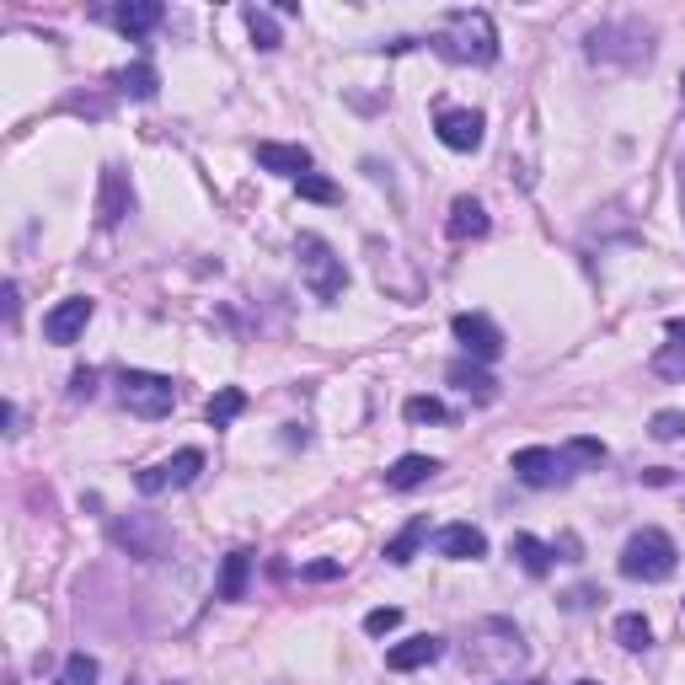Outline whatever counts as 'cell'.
<instances>
[{"mask_svg": "<svg viewBox=\"0 0 685 685\" xmlns=\"http://www.w3.org/2000/svg\"><path fill=\"white\" fill-rule=\"evenodd\" d=\"M429 43H434V54L450 64H493L498 60V28H493L487 11H450Z\"/></svg>", "mask_w": 685, "mask_h": 685, "instance_id": "6da1fadb", "label": "cell"}, {"mask_svg": "<svg viewBox=\"0 0 685 685\" xmlns=\"http://www.w3.org/2000/svg\"><path fill=\"white\" fill-rule=\"evenodd\" d=\"M584 54L595 64H643L654 54V28L637 22V17H622V22H600L584 43Z\"/></svg>", "mask_w": 685, "mask_h": 685, "instance_id": "7a4b0ae2", "label": "cell"}, {"mask_svg": "<svg viewBox=\"0 0 685 685\" xmlns=\"http://www.w3.org/2000/svg\"><path fill=\"white\" fill-rule=\"evenodd\" d=\"M295 263H300L305 290H311L316 300H338L343 290H349V269H343V258H338L316 231H300L295 236Z\"/></svg>", "mask_w": 685, "mask_h": 685, "instance_id": "3957f363", "label": "cell"}, {"mask_svg": "<svg viewBox=\"0 0 685 685\" xmlns=\"http://www.w3.org/2000/svg\"><path fill=\"white\" fill-rule=\"evenodd\" d=\"M681 563V552H675V541L654 531V525H643L637 536H626L622 546V573L626 578H637V584H664L669 573Z\"/></svg>", "mask_w": 685, "mask_h": 685, "instance_id": "277c9868", "label": "cell"}, {"mask_svg": "<svg viewBox=\"0 0 685 685\" xmlns=\"http://www.w3.org/2000/svg\"><path fill=\"white\" fill-rule=\"evenodd\" d=\"M119 402L134 417H167L178 402L172 375H150V370H123L119 375Z\"/></svg>", "mask_w": 685, "mask_h": 685, "instance_id": "5b68a950", "label": "cell"}, {"mask_svg": "<svg viewBox=\"0 0 685 685\" xmlns=\"http://www.w3.org/2000/svg\"><path fill=\"white\" fill-rule=\"evenodd\" d=\"M113 541H119L129 557L140 563H161L172 552V531L161 514H129V520H113Z\"/></svg>", "mask_w": 685, "mask_h": 685, "instance_id": "8992f818", "label": "cell"}, {"mask_svg": "<svg viewBox=\"0 0 685 685\" xmlns=\"http://www.w3.org/2000/svg\"><path fill=\"white\" fill-rule=\"evenodd\" d=\"M199 472H204V450H178L172 461H155V466H145V472L134 477V487H140L145 498H155V493H172V487L199 482Z\"/></svg>", "mask_w": 685, "mask_h": 685, "instance_id": "52a82bcc", "label": "cell"}, {"mask_svg": "<svg viewBox=\"0 0 685 685\" xmlns=\"http://www.w3.org/2000/svg\"><path fill=\"white\" fill-rule=\"evenodd\" d=\"M514 477L525 487H563L573 477V461H567V450H546V445L514 450Z\"/></svg>", "mask_w": 685, "mask_h": 685, "instance_id": "ba28073f", "label": "cell"}, {"mask_svg": "<svg viewBox=\"0 0 685 685\" xmlns=\"http://www.w3.org/2000/svg\"><path fill=\"white\" fill-rule=\"evenodd\" d=\"M450 332H455V343L466 349V359H477V364H493V359L504 354V332L493 328L482 311H461V316L450 322Z\"/></svg>", "mask_w": 685, "mask_h": 685, "instance_id": "9c48e42d", "label": "cell"}, {"mask_svg": "<svg viewBox=\"0 0 685 685\" xmlns=\"http://www.w3.org/2000/svg\"><path fill=\"white\" fill-rule=\"evenodd\" d=\"M434 134H440V145L445 150H461V155H472L482 145V134H487V119H482L477 108H445L440 123H434Z\"/></svg>", "mask_w": 685, "mask_h": 685, "instance_id": "30bf717a", "label": "cell"}, {"mask_svg": "<svg viewBox=\"0 0 685 685\" xmlns=\"http://www.w3.org/2000/svg\"><path fill=\"white\" fill-rule=\"evenodd\" d=\"M134 209V188H129V172L123 167H102V193H97V225L113 231L123 225V214Z\"/></svg>", "mask_w": 685, "mask_h": 685, "instance_id": "8fae6325", "label": "cell"}, {"mask_svg": "<svg viewBox=\"0 0 685 685\" xmlns=\"http://www.w3.org/2000/svg\"><path fill=\"white\" fill-rule=\"evenodd\" d=\"M91 311H97V305H91L87 295H70V300H60V305H54V311L43 316V338H49V343H60V349H64V343H75V338L87 332Z\"/></svg>", "mask_w": 685, "mask_h": 685, "instance_id": "7c38bea8", "label": "cell"}, {"mask_svg": "<svg viewBox=\"0 0 685 685\" xmlns=\"http://www.w3.org/2000/svg\"><path fill=\"white\" fill-rule=\"evenodd\" d=\"M434 552L450 563H477V557H487V536L477 525H445V531H434Z\"/></svg>", "mask_w": 685, "mask_h": 685, "instance_id": "4fadbf2b", "label": "cell"}, {"mask_svg": "<svg viewBox=\"0 0 685 685\" xmlns=\"http://www.w3.org/2000/svg\"><path fill=\"white\" fill-rule=\"evenodd\" d=\"M258 167L263 172H279V178H305L311 172V150L305 145H279V140H263L258 145Z\"/></svg>", "mask_w": 685, "mask_h": 685, "instance_id": "5bb4252c", "label": "cell"}, {"mask_svg": "<svg viewBox=\"0 0 685 685\" xmlns=\"http://www.w3.org/2000/svg\"><path fill=\"white\" fill-rule=\"evenodd\" d=\"M445 654V637H434V632H417V637H407V643H396L386 654V669H423V664H434V658Z\"/></svg>", "mask_w": 685, "mask_h": 685, "instance_id": "9a60e30c", "label": "cell"}, {"mask_svg": "<svg viewBox=\"0 0 685 685\" xmlns=\"http://www.w3.org/2000/svg\"><path fill=\"white\" fill-rule=\"evenodd\" d=\"M434 472H440L434 455H396V461L386 466V487L391 493H413V487H423Z\"/></svg>", "mask_w": 685, "mask_h": 685, "instance_id": "2e32d148", "label": "cell"}, {"mask_svg": "<svg viewBox=\"0 0 685 685\" xmlns=\"http://www.w3.org/2000/svg\"><path fill=\"white\" fill-rule=\"evenodd\" d=\"M161 17H167V11H161L155 0H129V6H113V11H108V22L119 32H129V38H145L150 28H161Z\"/></svg>", "mask_w": 685, "mask_h": 685, "instance_id": "e0dca14e", "label": "cell"}, {"mask_svg": "<svg viewBox=\"0 0 685 685\" xmlns=\"http://www.w3.org/2000/svg\"><path fill=\"white\" fill-rule=\"evenodd\" d=\"M445 381L450 386H461L466 396H477V402H493V396H498V381L482 370L477 359H455V364L445 370Z\"/></svg>", "mask_w": 685, "mask_h": 685, "instance_id": "ac0fdd59", "label": "cell"}, {"mask_svg": "<svg viewBox=\"0 0 685 685\" xmlns=\"http://www.w3.org/2000/svg\"><path fill=\"white\" fill-rule=\"evenodd\" d=\"M508 557H514V563L525 567V573H531V578H546V573H552V563H557V552H552V546H546V541L525 536V531H520V536L508 541Z\"/></svg>", "mask_w": 685, "mask_h": 685, "instance_id": "d6986e66", "label": "cell"}, {"mask_svg": "<svg viewBox=\"0 0 685 685\" xmlns=\"http://www.w3.org/2000/svg\"><path fill=\"white\" fill-rule=\"evenodd\" d=\"M445 231H450L455 241H477V236H487V209H482L477 199H455V204H450Z\"/></svg>", "mask_w": 685, "mask_h": 685, "instance_id": "ffe728a7", "label": "cell"}, {"mask_svg": "<svg viewBox=\"0 0 685 685\" xmlns=\"http://www.w3.org/2000/svg\"><path fill=\"white\" fill-rule=\"evenodd\" d=\"M113 87H119L123 97H134V102H150V97L161 91V75H155V64L150 60H134V64H123L119 75H113Z\"/></svg>", "mask_w": 685, "mask_h": 685, "instance_id": "44dd1931", "label": "cell"}, {"mask_svg": "<svg viewBox=\"0 0 685 685\" xmlns=\"http://www.w3.org/2000/svg\"><path fill=\"white\" fill-rule=\"evenodd\" d=\"M423 541H429V520L417 514V520H407V525H402V531L386 541V563L391 567H407L417 557V546H423Z\"/></svg>", "mask_w": 685, "mask_h": 685, "instance_id": "7402d4cb", "label": "cell"}, {"mask_svg": "<svg viewBox=\"0 0 685 685\" xmlns=\"http://www.w3.org/2000/svg\"><path fill=\"white\" fill-rule=\"evenodd\" d=\"M241 413H246V391L241 386H220L214 396H209V407H204L209 429H231Z\"/></svg>", "mask_w": 685, "mask_h": 685, "instance_id": "603a6c76", "label": "cell"}, {"mask_svg": "<svg viewBox=\"0 0 685 685\" xmlns=\"http://www.w3.org/2000/svg\"><path fill=\"white\" fill-rule=\"evenodd\" d=\"M246 578H252V552L236 546L220 567V600H246Z\"/></svg>", "mask_w": 685, "mask_h": 685, "instance_id": "cb8c5ba5", "label": "cell"}, {"mask_svg": "<svg viewBox=\"0 0 685 685\" xmlns=\"http://www.w3.org/2000/svg\"><path fill=\"white\" fill-rule=\"evenodd\" d=\"M616 643H622L626 654H643V648L654 643V626L643 622L637 611H626V616H616Z\"/></svg>", "mask_w": 685, "mask_h": 685, "instance_id": "d4e9b609", "label": "cell"}, {"mask_svg": "<svg viewBox=\"0 0 685 685\" xmlns=\"http://www.w3.org/2000/svg\"><path fill=\"white\" fill-rule=\"evenodd\" d=\"M241 17H246V32H252L258 49H279V28H273V17L263 11V6H246Z\"/></svg>", "mask_w": 685, "mask_h": 685, "instance_id": "484cf974", "label": "cell"}, {"mask_svg": "<svg viewBox=\"0 0 685 685\" xmlns=\"http://www.w3.org/2000/svg\"><path fill=\"white\" fill-rule=\"evenodd\" d=\"M54 685H97V658H91V654H70Z\"/></svg>", "mask_w": 685, "mask_h": 685, "instance_id": "4316f807", "label": "cell"}, {"mask_svg": "<svg viewBox=\"0 0 685 685\" xmlns=\"http://www.w3.org/2000/svg\"><path fill=\"white\" fill-rule=\"evenodd\" d=\"M300 199H311V204H338V182L332 178H316V172H305V178L295 182Z\"/></svg>", "mask_w": 685, "mask_h": 685, "instance_id": "83f0119b", "label": "cell"}, {"mask_svg": "<svg viewBox=\"0 0 685 685\" xmlns=\"http://www.w3.org/2000/svg\"><path fill=\"white\" fill-rule=\"evenodd\" d=\"M567 461H573V472H578V466H600V461H605V445L590 440V434H578V440H567Z\"/></svg>", "mask_w": 685, "mask_h": 685, "instance_id": "f1b7e54d", "label": "cell"}, {"mask_svg": "<svg viewBox=\"0 0 685 685\" xmlns=\"http://www.w3.org/2000/svg\"><path fill=\"white\" fill-rule=\"evenodd\" d=\"M407 417H413V423H445L450 407L440 396H407Z\"/></svg>", "mask_w": 685, "mask_h": 685, "instance_id": "f546056e", "label": "cell"}, {"mask_svg": "<svg viewBox=\"0 0 685 685\" xmlns=\"http://www.w3.org/2000/svg\"><path fill=\"white\" fill-rule=\"evenodd\" d=\"M648 434H654V440H685V413H675V407H664V413H654V423H648Z\"/></svg>", "mask_w": 685, "mask_h": 685, "instance_id": "4dcf8cb0", "label": "cell"}, {"mask_svg": "<svg viewBox=\"0 0 685 685\" xmlns=\"http://www.w3.org/2000/svg\"><path fill=\"white\" fill-rule=\"evenodd\" d=\"M396 626H402V611H396V605H381V611L364 616V632H370V637H386V632H396Z\"/></svg>", "mask_w": 685, "mask_h": 685, "instance_id": "1f68e13d", "label": "cell"}, {"mask_svg": "<svg viewBox=\"0 0 685 685\" xmlns=\"http://www.w3.org/2000/svg\"><path fill=\"white\" fill-rule=\"evenodd\" d=\"M654 370L658 375H685V343H669V349L654 359Z\"/></svg>", "mask_w": 685, "mask_h": 685, "instance_id": "d6a6232c", "label": "cell"}, {"mask_svg": "<svg viewBox=\"0 0 685 685\" xmlns=\"http://www.w3.org/2000/svg\"><path fill=\"white\" fill-rule=\"evenodd\" d=\"M595 600H605V595H600V590H590V584H578V590H567V595H563V611H590Z\"/></svg>", "mask_w": 685, "mask_h": 685, "instance_id": "836d02e7", "label": "cell"}, {"mask_svg": "<svg viewBox=\"0 0 685 685\" xmlns=\"http://www.w3.org/2000/svg\"><path fill=\"white\" fill-rule=\"evenodd\" d=\"M91 391H97V370H75V375H70V396H75V402H87Z\"/></svg>", "mask_w": 685, "mask_h": 685, "instance_id": "e575fe53", "label": "cell"}, {"mask_svg": "<svg viewBox=\"0 0 685 685\" xmlns=\"http://www.w3.org/2000/svg\"><path fill=\"white\" fill-rule=\"evenodd\" d=\"M338 573H343L338 563H305L300 567V578H311V584H328V578H338Z\"/></svg>", "mask_w": 685, "mask_h": 685, "instance_id": "d590c367", "label": "cell"}, {"mask_svg": "<svg viewBox=\"0 0 685 685\" xmlns=\"http://www.w3.org/2000/svg\"><path fill=\"white\" fill-rule=\"evenodd\" d=\"M17 402H0V423H6V434H17Z\"/></svg>", "mask_w": 685, "mask_h": 685, "instance_id": "8d00e7d4", "label": "cell"}, {"mask_svg": "<svg viewBox=\"0 0 685 685\" xmlns=\"http://www.w3.org/2000/svg\"><path fill=\"white\" fill-rule=\"evenodd\" d=\"M0 300H6V322H17V284H6V290H0Z\"/></svg>", "mask_w": 685, "mask_h": 685, "instance_id": "74e56055", "label": "cell"}, {"mask_svg": "<svg viewBox=\"0 0 685 685\" xmlns=\"http://www.w3.org/2000/svg\"><path fill=\"white\" fill-rule=\"evenodd\" d=\"M669 338H685V322H669Z\"/></svg>", "mask_w": 685, "mask_h": 685, "instance_id": "f35d334b", "label": "cell"}, {"mask_svg": "<svg viewBox=\"0 0 685 685\" xmlns=\"http://www.w3.org/2000/svg\"><path fill=\"white\" fill-rule=\"evenodd\" d=\"M681 209H685V155H681Z\"/></svg>", "mask_w": 685, "mask_h": 685, "instance_id": "ab89813d", "label": "cell"}, {"mask_svg": "<svg viewBox=\"0 0 685 685\" xmlns=\"http://www.w3.org/2000/svg\"><path fill=\"white\" fill-rule=\"evenodd\" d=\"M573 685H600V681H573Z\"/></svg>", "mask_w": 685, "mask_h": 685, "instance_id": "60d3db41", "label": "cell"}, {"mask_svg": "<svg viewBox=\"0 0 685 685\" xmlns=\"http://www.w3.org/2000/svg\"><path fill=\"white\" fill-rule=\"evenodd\" d=\"M681 87H685V81H681Z\"/></svg>", "mask_w": 685, "mask_h": 685, "instance_id": "b9f144b4", "label": "cell"}, {"mask_svg": "<svg viewBox=\"0 0 685 685\" xmlns=\"http://www.w3.org/2000/svg\"><path fill=\"white\" fill-rule=\"evenodd\" d=\"M531 685H536V681H531Z\"/></svg>", "mask_w": 685, "mask_h": 685, "instance_id": "7bdbcfd3", "label": "cell"}]
</instances>
